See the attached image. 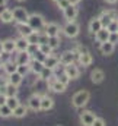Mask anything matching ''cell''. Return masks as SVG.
Returning a JSON list of instances; mask_svg holds the SVG:
<instances>
[{"label": "cell", "mask_w": 118, "mask_h": 126, "mask_svg": "<svg viewBox=\"0 0 118 126\" xmlns=\"http://www.w3.org/2000/svg\"><path fill=\"white\" fill-rule=\"evenodd\" d=\"M89 100H90V93L86 90H80L71 97V104L76 109H82L89 103Z\"/></svg>", "instance_id": "6da1fadb"}, {"label": "cell", "mask_w": 118, "mask_h": 126, "mask_svg": "<svg viewBox=\"0 0 118 126\" xmlns=\"http://www.w3.org/2000/svg\"><path fill=\"white\" fill-rule=\"evenodd\" d=\"M28 24L31 25V28H32L34 31L39 32V31H42V30H44V27H45V19H44V16H42L41 13L34 12V13H31V15H29Z\"/></svg>", "instance_id": "7a4b0ae2"}, {"label": "cell", "mask_w": 118, "mask_h": 126, "mask_svg": "<svg viewBox=\"0 0 118 126\" xmlns=\"http://www.w3.org/2000/svg\"><path fill=\"white\" fill-rule=\"evenodd\" d=\"M61 32L67 37V38H76L80 34V25L76 21L71 22H66V25L61 28Z\"/></svg>", "instance_id": "3957f363"}, {"label": "cell", "mask_w": 118, "mask_h": 126, "mask_svg": "<svg viewBox=\"0 0 118 126\" xmlns=\"http://www.w3.org/2000/svg\"><path fill=\"white\" fill-rule=\"evenodd\" d=\"M29 15L31 13L25 9V7H22V6H16V7H13V18H15V22H16V24L28 22Z\"/></svg>", "instance_id": "277c9868"}, {"label": "cell", "mask_w": 118, "mask_h": 126, "mask_svg": "<svg viewBox=\"0 0 118 126\" xmlns=\"http://www.w3.org/2000/svg\"><path fill=\"white\" fill-rule=\"evenodd\" d=\"M77 15H79V9H77L76 4H69V6L63 10V16H64V19H66L67 22L76 21Z\"/></svg>", "instance_id": "5b68a950"}, {"label": "cell", "mask_w": 118, "mask_h": 126, "mask_svg": "<svg viewBox=\"0 0 118 126\" xmlns=\"http://www.w3.org/2000/svg\"><path fill=\"white\" fill-rule=\"evenodd\" d=\"M47 85L50 87V90H51V91H54V93H59V94H60V93H64V91H66V88H67V85L61 84L59 79H57V76H56V75L47 81Z\"/></svg>", "instance_id": "8992f818"}, {"label": "cell", "mask_w": 118, "mask_h": 126, "mask_svg": "<svg viewBox=\"0 0 118 126\" xmlns=\"http://www.w3.org/2000/svg\"><path fill=\"white\" fill-rule=\"evenodd\" d=\"M99 19H101V22H102V27L106 28L114 19H118V18H117V13H115L114 10H104V12L99 15Z\"/></svg>", "instance_id": "52a82bcc"}, {"label": "cell", "mask_w": 118, "mask_h": 126, "mask_svg": "<svg viewBox=\"0 0 118 126\" xmlns=\"http://www.w3.org/2000/svg\"><path fill=\"white\" fill-rule=\"evenodd\" d=\"M42 31L45 32L48 37H60L61 28H60L59 24H56V22H45V27H44Z\"/></svg>", "instance_id": "ba28073f"}, {"label": "cell", "mask_w": 118, "mask_h": 126, "mask_svg": "<svg viewBox=\"0 0 118 126\" xmlns=\"http://www.w3.org/2000/svg\"><path fill=\"white\" fill-rule=\"evenodd\" d=\"M79 119H80V123H82L83 126H92L93 125V122H95V119H96V116H95L93 111H90V110H85V111L80 113Z\"/></svg>", "instance_id": "9c48e42d"}, {"label": "cell", "mask_w": 118, "mask_h": 126, "mask_svg": "<svg viewBox=\"0 0 118 126\" xmlns=\"http://www.w3.org/2000/svg\"><path fill=\"white\" fill-rule=\"evenodd\" d=\"M79 56H77V53L74 51V50H67V51H64L61 56H60V62L63 63V64H71V63L76 62V59H77Z\"/></svg>", "instance_id": "30bf717a"}, {"label": "cell", "mask_w": 118, "mask_h": 126, "mask_svg": "<svg viewBox=\"0 0 118 126\" xmlns=\"http://www.w3.org/2000/svg\"><path fill=\"white\" fill-rule=\"evenodd\" d=\"M64 73L70 78V81H73V79H77L80 76V69H79V66H76L74 63H71V64H67L66 66Z\"/></svg>", "instance_id": "8fae6325"}, {"label": "cell", "mask_w": 118, "mask_h": 126, "mask_svg": "<svg viewBox=\"0 0 118 126\" xmlns=\"http://www.w3.org/2000/svg\"><path fill=\"white\" fill-rule=\"evenodd\" d=\"M41 97L42 95H39V94H32L28 98V107L31 110H34V111L41 110Z\"/></svg>", "instance_id": "7c38bea8"}, {"label": "cell", "mask_w": 118, "mask_h": 126, "mask_svg": "<svg viewBox=\"0 0 118 126\" xmlns=\"http://www.w3.org/2000/svg\"><path fill=\"white\" fill-rule=\"evenodd\" d=\"M0 21L3 24H12L15 21L13 18V9H9V7H4L1 12H0Z\"/></svg>", "instance_id": "4fadbf2b"}, {"label": "cell", "mask_w": 118, "mask_h": 126, "mask_svg": "<svg viewBox=\"0 0 118 126\" xmlns=\"http://www.w3.org/2000/svg\"><path fill=\"white\" fill-rule=\"evenodd\" d=\"M16 30H18V32H19V35L21 37H28V35H31L32 32H34V30L31 28V25L28 24V22H22V24H16Z\"/></svg>", "instance_id": "5bb4252c"}, {"label": "cell", "mask_w": 118, "mask_h": 126, "mask_svg": "<svg viewBox=\"0 0 118 126\" xmlns=\"http://www.w3.org/2000/svg\"><path fill=\"white\" fill-rule=\"evenodd\" d=\"M89 31L90 34H96L98 31H101L104 27H102V22H101V19H99V16H96V18H92L90 21H89V25H88Z\"/></svg>", "instance_id": "9a60e30c"}, {"label": "cell", "mask_w": 118, "mask_h": 126, "mask_svg": "<svg viewBox=\"0 0 118 126\" xmlns=\"http://www.w3.org/2000/svg\"><path fill=\"white\" fill-rule=\"evenodd\" d=\"M0 93H4L6 94V97H15V95H18V87H15L13 84H10L9 81L4 84V87L1 88L0 87Z\"/></svg>", "instance_id": "2e32d148"}, {"label": "cell", "mask_w": 118, "mask_h": 126, "mask_svg": "<svg viewBox=\"0 0 118 126\" xmlns=\"http://www.w3.org/2000/svg\"><path fill=\"white\" fill-rule=\"evenodd\" d=\"M31 60H32V57L28 51H18L16 59H15V62L18 64H29Z\"/></svg>", "instance_id": "e0dca14e"}, {"label": "cell", "mask_w": 118, "mask_h": 126, "mask_svg": "<svg viewBox=\"0 0 118 126\" xmlns=\"http://www.w3.org/2000/svg\"><path fill=\"white\" fill-rule=\"evenodd\" d=\"M54 107V100L50 95H42L41 97V110L42 111H48Z\"/></svg>", "instance_id": "ac0fdd59"}, {"label": "cell", "mask_w": 118, "mask_h": 126, "mask_svg": "<svg viewBox=\"0 0 118 126\" xmlns=\"http://www.w3.org/2000/svg\"><path fill=\"white\" fill-rule=\"evenodd\" d=\"M109 35H111V32L108 31V28H102L101 31H98L95 34V40H96L99 44H102V43L109 41Z\"/></svg>", "instance_id": "d6986e66"}, {"label": "cell", "mask_w": 118, "mask_h": 126, "mask_svg": "<svg viewBox=\"0 0 118 126\" xmlns=\"http://www.w3.org/2000/svg\"><path fill=\"white\" fill-rule=\"evenodd\" d=\"M104 78H105V73L102 69H93L90 72V81L93 84H101L104 81Z\"/></svg>", "instance_id": "ffe728a7"}, {"label": "cell", "mask_w": 118, "mask_h": 126, "mask_svg": "<svg viewBox=\"0 0 118 126\" xmlns=\"http://www.w3.org/2000/svg\"><path fill=\"white\" fill-rule=\"evenodd\" d=\"M59 64H60V57L59 56H54V54L47 56V59H45V62H44V66H45V67H50V69H53V70H54Z\"/></svg>", "instance_id": "44dd1931"}, {"label": "cell", "mask_w": 118, "mask_h": 126, "mask_svg": "<svg viewBox=\"0 0 118 126\" xmlns=\"http://www.w3.org/2000/svg\"><path fill=\"white\" fill-rule=\"evenodd\" d=\"M3 50H4V53H9V54H12L13 51H16V43H15V40H12V38L3 40Z\"/></svg>", "instance_id": "7402d4cb"}, {"label": "cell", "mask_w": 118, "mask_h": 126, "mask_svg": "<svg viewBox=\"0 0 118 126\" xmlns=\"http://www.w3.org/2000/svg\"><path fill=\"white\" fill-rule=\"evenodd\" d=\"M93 62V57H92V54L88 51H85V53H80L79 54V63L83 66V67H86V66H90Z\"/></svg>", "instance_id": "603a6c76"}, {"label": "cell", "mask_w": 118, "mask_h": 126, "mask_svg": "<svg viewBox=\"0 0 118 126\" xmlns=\"http://www.w3.org/2000/svg\"><path fill=\"white\" fill-rule=\"evenodd\" d=\"M99 50H101V53H102V54L109 56V54H112V53H114V50H115V44H112V43H109V41L102 43V44H101V47H99Z\"/></svg>", "instance_id": "cb8c5ba5"}, {"label": "cell", "mask_w": 118, "mask_h": 126, "mask_svg": "<svg viewBox=\"0 0 118 126\" xmlns=\"http://www.w3.org/2000/svg\"><path fill=\"white\" fill-rule=\"evenodd\" d=\"M15 43H16V51H26V48H28V46H29V43H28V40H26L25 37L16 38Z\"/></svg>", "instance_id": "d4e9b609"}, {"label": "cell", "mask_w": 118, "mask_h": 126, "mask_svg": "<svg viewBox=\"0 0 118 126\" xmlns=\"http://www.w3.org/2000/svg\"><path fill=\"white\" fill-rule=\"evenodd\" d=\"M10 84H13L15 87H19L21 84H22V81H24V76L16 70V72H13V73H10L9 75V79H7Z\"/></svg>", "instance_id": "484cf974"}, {"label": "cell", "mask_w": 118, "mask_h": 126, "mask_svg": "<svg viewBox=\"0 0 118 126\" xmlns=\"http://www.w3.org/2000/svg\"><path fill=\"white\" fill-rule=\"evenodd\" d=\"M3 69H4V72L7 75H10V73H13V72L18 70V63L15 62V60H7V62L3 63Z\"/></svg>", "instance_id": "4316f807"}, {"label": "cell", "mask_w": 118, "mask_h": 126, "mask_svg": "<svg viewBox=\"0 0 118 126\" xmlns=\"http://www.w3.org/2000/svg\"><path fill=\"white\" fill-rule=\"evenodd\" d=\"M26 113H28L26 106L19 104L16 109H13V117H16V119H22V117H25V116H26Z\"/></svg>", "instance_id": "83f0119b"}, {"label": "cell", "mask_w": 118, "mask_h": 126, "mask_svg": "<svg viewBox=\"0 0 118 126\" xmlns=\"http://www.w3.org/2000/svg\"><path fill=\"white\" fill-rule=\"evenodd\" d=\"M29 67H31V70H32L35 75H39V73H41V70L44 69V63L38 62V60H35V59H32L31 63H29Z\"/></svg>", "instance_id": "f1b7e54d"}, {"label": "cell", "mask_w": 118, "mask_h": 126, "mask_svg": "<svg viewBox=\"0 0 118 126\" xmlns=\"http://www.w3.org/2000/svg\"><path fill=\"white\" fill-rule=\"evenodd\" d=\"M38 76H39V79H42V81H48L50 78L54 76V70L50 69V67H45V66H44V69L41 70V73H39Z\"/></svg>", "instance_id": "f546056e"}, {"label": "cell", "mask_w": 118, "mask_h": 126, "mask_svg": "<svg viewBox=\"0 0 118 126\" xmlns=\"http://www.w3.org/2000/svg\"><path fill=\"white\" fill-rule=\"evenodd\" d=\"M10 116H13V110L7 104L0 106V117H10Z\"/></svg>", "instance_id": "4dcf8cb0"}, {"label": "cell", "mask_w": 118, "mask_h": 126, "mask_svg": "<svg viewBox=\"0 0 118 126\" xmlns=\"http://www.w3.org/2000/svg\"><path fill=\"white\" fill-rule=\"evenodd\" d=\"M6 104L13 110V109H16L21 103H19V98H18V95H15V97H7V100H6Z\"/></svg>", "instance_id": "1f68e13d"}, {"label": "cell", "mask_w": 118, "mask_h": 126, "mask_svg": "<svg viewBox=\"0 0 118 126\" xmlns=\"http://www.w3.org/2000/svg\"><path fill=\"white\" fill-rule=\"evenodd\" d=\"M60 44H61V38H60V37H50V40H48V46H50L53 50L59 48Z\"/></svg>", "instance_id": "d6a6232c"}, {"label": "cell", "mask_w": 118, "mask_h": 126, "mask_svg": "<svg viewBox=\"0 0 118 126\" xmlns=\"http://www.w3.org/2000/svg\"><path fill=\"white\" fill-rule=\"evenodd\" d=\"M38 38H39V32H36V31H34L31 35L26 37V40H28L29 44H38Z\"/></svg>", "instance_id": "836d02e7"}, {"label": "cell", "mask_w": 118, "mask_h": 126, "mask_svg": "<svg viewBox=\"0 0 118 126\" xmlns=\"http://www.w3.org/2000/svg\"><path fill=\"white\" fill-rule=\"evenodd\" d=\"M39 51L44 53L45 56H50V54L53 53V48H51L48 44H39Z\"/></svg>", "instance_id": "e575fe53"}, {"label": "cell", "mask_w": 118, "mask_h": 126, "mask_svg": "<svg viewBox=\"0 0 118 126\" xmlns=\"http://www.w3.org/2000/svg\"><path fill=\"white\" fill-rule=\"evenodd\" d=\"M39 50V44H29L28 46V48H26V51L31 54V57H34L35 56V53Z\"/></svg>", "instance_id": "d590c367"}, {"label": "cell", "mask_w": 118, "mask_h": 126, "mask_svg": "<svg viewBox=\"0 0 118 126\" xmlns=\"http://www.w3.org/2000/svg\"><path fill=\"white\" fill-rule=\"evenodd\" d=\"M29 70H31L29 64H18V72H19L22 76H25V75H26Z\"/></svg>", "instance_id": "8d00e7d4"}, {"label": "cell", "mask_w": 118, "mask_h": 126, "mask_svg": "<svg viewBox=\"0 0 118 126\" xmlns=\"http://www.w3.org/2000/svg\"><path fill=\"white\" fill-rule=\"evenodd\" d=\"M50 37L45 34L44 31H39V38H38V44H48Z\"/></svg>", "instance_id": "74e56055"}, {"label": "cell", "mask_w": 118, "mask_h": 126, "mask_svg": "<svg viewBox=\"0 0 118 126\" xmlns=\"http://www.w3.org/2000/svg\"><path fill=\"white\" fill-rule=\"evenodd\" d=\"M106 28H108V31L109 32H118V19H114Z\"/></svg>", "instance_id": "f35d334b"}, {"label": "cell", "mask_w": 118, "mask_h": 126, "mask_svg": "<svg viewBox=\"0 0 118 126\" xmlns=\"http://www.w3.org/2000/svg\"><path fill=\"white\" fill-rule=\"evenodd\" d=\"M32 59H35V60H38V62H42V63H44V62H45V59H47V56H45L44 53H41V51L38 50V51L35 53V56H34Z\"/></svg>", "instance_id": "ab89813d"}, {"label": "cell", "mask_w": 118, "mask_h": 126, "mask_svg": "<svg viewBox=\"0 0 118 126\" xmlns=\"http://www.w3.org/2000/svg\"><path fill=\"white\" fill-rule=\"evenodd\" d=\"M57 79H59L61 84H64V85H69V82H70V78H69L66 73H61V75H59V76H57Z\"/></svg>", "instance_id": "60d3db41"}, {"label": "cell", "mask_w": 118, "mask_h": 126, "mask_svg": "<svg viewBox=\"0 0 118 126\" xmlns=\"http://www.w3.org/2000/svg\"><path fill=\"white\" fill-rule=\"evenodd\" d=\"M56 3H57V7H59L60 10H64V9L70 4L69 0H59V1H56Z\"/></svg>", "instance_id": "b9f144b4"}, {"label": "cell", "mask_w": 118, "mask_h": 126, "mask_svg": "<svg viewBox=\"0 0 118 126\" xmlns=\"http://www.w3.org/2000/svg\"><path fill=\"white\" fill-rule=\"evenodd\" d=\"M109 43L117 44L118 43V32H111V35H109Z\"/></svg>", "instance_id": "7bdbcfd3"}, {"label": "cell", "mask_w": 118, "mask_h": 126, "mask_svg": "<svg viewBox=\"0 0 118 126\" xmlns=\"http://www.w3.org/2000/svg\"><path fill=\"white\" fill-rule=\"evenodd\" d=\"M92 126H105V120H104L102 117H96Z\"/></svg>", "instance_id": "ee69618b"}, {"label": "cell", "mask_w": 118, "mask_h": 126, "mask_svg": "<svg viewBox=\"0 0 118 126\" xmlns=\"http://www.w3.org/2000/svg\"><path fill=\"white\" fill-rule=\"evenodd\" d=\"M6 100H7V97L4 93H0V106H3V104H6Z\"/></svg>", "instance_id": "f6af8a7d"}, {"label": "cell", "mask_w": 118, "mask_h": 126, "mask_svg": "<svg viewBox=\"0 0 118 126\" xmlns=\"http://www.w3.org/2000/svg\"><path fill=\"white\" fill-rule=\"evenodd\" d=\"M69 1H70V4H76V6H77L82 0H69Z\"/></svg>", "instance_id": "bcb514c9"}, {"label": "cell", "mask_w": 118, "mask_h": 126, "mask_svg": "<svg viewBox=\"0 0 118 126\" xmlns=\"http://www.w3.org/2000/svg\"><path fill=\"white\" fill-rule=\"evenodd\" d=\"M108 4H115V3H118V0H105Z\"/></svg>", "instance_id": "7dc6e473"}, {"label": "cell", "mask_w": 118, "mask_h": 126, "mask_svg": "<svg viewBox=\"0 0 118 126\" xmlns=\"http://www.w3.org/2000/svg\"><path fill=\"white\" fill-rule=\"evenodd\" d=\"M4 53V50H3V41H0V56Z\"/></svg>", "instance_id": "c3c4849f"}, {"label": "cell", "mask_w": 118, "mask_h": 126, "mask_svg": "<svg viewBox=\"0 0 118 126\" xmlns=\"http://www.w3.org/2000/svg\"><path fill=\"white\" fill-rule=\"evenodd\" d=\"M7 4V0H0V6H6Z\"/></svg>", "instance_id": "681fc988"}, {"label": "cell", "mask_w": 118, "mask_h": 126, "mask_svg": "<svg viewBox=\"0 0 118 126\" xmlns=\"http://www.w3.org/2000/svg\"><path fill=\"white\" fill-rule=\"evenodd\" d=\"M16 1H19V3H22V1H25V0H16Z\"/></svg>", "instance_id": "f907efd6"}, {"label": "cell", "mask_w": 118, "mask_h": 126, "mask_svg": "<svg viewBox=\"0 0 118 126\" xmlns=\"http://www.w3.org/2000/svg\"><path fill=\"white\" fill-rule=\"evenodd\" d=\"M0 87H1V78H0Z\"/></svg>", "instance_id": "816d5d0a"}, {"label": "cell", "mask_w": 118, "mask_h": 126, "mask_svg": "<svg viewBox=\"0 0 118 126\" xmlns=\"http://www.w3.org/2000/svg\"><path fill=\"white\" fill-rule=\"evenodd\" d=\"M53 1H59V0H53Z\"/></svg>", "instance_id": "f5cc1de1"}]
</instances>
